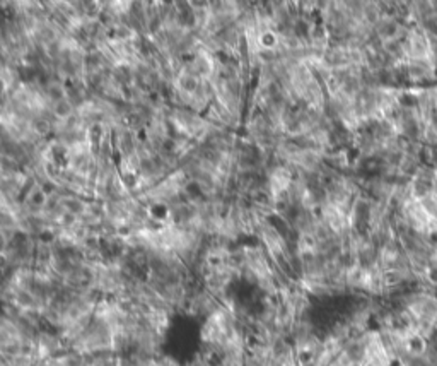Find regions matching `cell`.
I'll use <instances>...</instances> for the list:
<instances>
[{
	"instance_id": "obj_1",
	"label": "cell",
	"mask_w": 437,
	"mask_h": 366,
	"mask_svg": "<svg viewBox=\"0 0 437 366\" xmlns=\"http://www.w3.org/2000/svg\"><path fill=\"white\" fill-rule=\"evenodd\" d=\"M65 91H67V84L58 81V79H50L43 86V93H45L46 100H48L51 105L65 100Z\"/></svg>"
},
{
	"instance_id": "obj_2",
	"label": "cell",
	"mask_w": 437,
	"mask_h": 366,
	"mask_svg": "<svg viewBox=\"0 0 437 366\" xmlns=\"http://www.w3.org/2000/svg\"><path fill=\"white\" fill-rule=\"evenodd\" d=\"M62 207H63L65 212L75 214V216L81 218V216L86 212L87 202L77 195H62Z\"/></svg>"
},
{
	"instance_id": "obj_3",
	"label": "cell",
	"mask_w": 437,
	"mask_h": 366,
	"mask_svg": "<svg viewBox=\"0 0 437 366\" xmlns=\"http://www.w3.org/2000/svg\"><path fill=\"white\" fill-rule=\"evenodd\" d=\"M135 36H137V33L126 24H121V22L110 31V38L113 41H120V43H130V41H133Z\"/></svg>"
},
{
	"instance_id": "obj_4",
	"label": "cell",
	"mask_w": 437,
	"mask_h": 366,
	"mask_svg": "<svg viewBox=\"0 0 437 366\" xmlns=\"http://www.w3.org/2000/svg\"><path fill=\"white\" fill-rule=\"evenodd\" d=\"M51 113H53L56 120H69L75 115V108L69 100H62L55 103L53 108H51Z\"/></svg>"
}]
</instances>
